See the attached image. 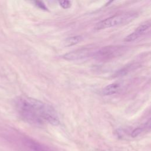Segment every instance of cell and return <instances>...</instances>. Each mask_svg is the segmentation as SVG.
Listing matches in <instances>:
<instances>
[{"label":"cell","instance_id":"6da1fadb","mask_svg":"<svg viewBox=\"0 0 151 151\" xmlns=\"http://www.w3.org/2000/svg\"><path fill=\"white\" fill-rule=\"evenodd\" d=\"M17 111L27 122L35 126H41L44 122L57 126L60 123L55 109L50 104L26 96L17 97L14 100Z\"/></svg>","mask_w":151,"mask_h":151},{"label":"cell","instance_id":"7a4b0ae2","mask_svg":"<svg viewBox=\"0 0 151 151\" xmlns=\"http://www.w3.org/2000/svg\"><path fill=\"white\" fill-rule=\"evenodd\" d=\"M137 16V12L134 11L116 14L97 23L94 27V29L100 30L117 25L127 24L134 19Z\"/></svg>","mask_w":151,"mask_h":151},{"label":"cell","instance_id":"3957f363","mask_svg":"<svg viewBox=\"0 0 151 151\" xmlns=\"http://www.w3.org/2000/svg\"><path fill=\"white\" fill-rule=\"evenodd\" d=\"M127 50V47L123 45H109L95 51L92 55L97 61H107L123 55Z\"/></svg>","mask_w":151,"mask_h":151},{"label":"cell","instance_id":"277c9868","mask_svg":"<svg viewBox=\"0 0 151 151\" xmlns=\"http://www.w3.org/2000/svg\"><path fill=\"white\" fill-rule=\"evenodd\" d=\"M94 51H93L92 49L89 48H83L81 49H77L63 55V57L67 60L73 61L78 60L86 58L92 55Z\"/></svg>","mask_w":151,"mask_h":151},{"label":"cell","instance_id":"5b68a950","mask_svg":"<svg viewBox=\"0 0 151 151\" xmlns=\"http://www.w3.org/2000/svg\"><path fill=\"white\" fill-rule=\"evenodd\" d=\"M150 21L148 20L145 23L139 25L133 32L128 35L124 38L126 42H132L136 40L137 38L145 34L150 28Z\"/></svg>","mask_w":151,"mask_h":151},{"label":"cell","instance_id":"8992f818","mask_svg":"<svg viewBox=\"0 0 151 151\" xmlns=\"http://www.w3.org/2000/svg\"><path fill=\"white\" fill-rule=\"evenodd\" d=\"M120 88V84L117 83H111L102 90V94L104 96H110L116 94Z\"/></svg>","mask_w":151,"mask_h":151},{"label":"cell","instance_id":"52a82bcc","mask_svg":"<svg viewBox=\"0 0 151 151\" xmlns=\"http://www.w3.org/2000/svg\"><path fill=\"white\" fill-rule=\"evenodd\" d=\"M83 39L81 35H75L66 38L64 42V45L65 47H70L79 43Z\"/></svg>","mask_w":151,"mask_h":151},{"label":"cell","instance_id":"ba28073f","mask_svg":"<svg viewBox=\"0 0 151 151\" xmlns=\"http://www.w3.org/2000/svg\"><path fill=\"white\" fill-rule=\"evenodd\" d=\"M136 65H134V64H131V65H128L123 68H122L121 70H119L116 73V76H122L123 75L126 74L128 72H129L130 70H132L133 69V67H135Z\"/></svg>","mask_w":151,"mask_h":151},{"label":"cell","instance_id":"9c48e42d","mask_svg":"<svg viewBox=\"0 0 151 151\" xmlns=\"http://www.w3.org/2000/svg\"><path fill=\"white\" fill-rule=\"evenodd\" d=\"M59 4L60 5V6L64 8V9H67L69 8L71 5V3L70 1H59Z\"/></svg>","mask_w":151,"mask_h":151},{"label":"cell","instance_id":"30bf717a","mask_svg":"<svg viewBox=\"0 0 151 151\" xmlns=\"http://www.w3.org/2000/svg\"><path fill=\"white\" fill-rule=\"evenodd\" d=\"M142 132V128L140 127H137L136 129H134L132 132V134H131V136L133 137H135L136 136H137L138 135H139Z\"/></svg>","mask_w":151,"mask_h":151},{"label":"cell","instance_id":"8fae6325","mask_svg":"<svg viewBox=\"0 0 151 151\" xmlns=\"http://www.w3.org/2000/svg\"><path fill=\"white\" fill-rule=\"evenodd\" d=\"M35 3V5L38 7L39 8L41 9H43V10H45V11H47L48 10V8L46 7L45 5L44 4V2H42V1H35L34 2Z\"/></svg>","mask_w":151,"mask_h":151}]
</instances>
